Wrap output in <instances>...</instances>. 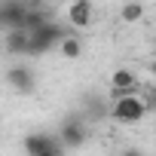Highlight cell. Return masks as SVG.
<instances>
[{"label": "cell", "mask_w": 156, "mask_h": 156, "mask_svg": "<svg viewBox=\"0 0 156 156\" xmlns=\"http://www.w3.org/2000/svg\"><path fill=\"white\" fill-rule=\"evenodd\" d=\"M119 19H122L126 25L141 22V19H144V3H141V0H132V3H126V6L119 9Z\"/></svg>", "instance_id": "8fae6325"}, {"label": "cell", "mask_w": 156, "mask_h": 156, "mask_svg": "<svg viewBox=\"0 0 156 156\" xmlns=\"http://www.w3.org/2000/svg\"><path fill=\"white\" fill-rule=\"evenodd\" d=\"M43 22H46V16H43L40 9H25V19H22V31H28V34H31V31H34V28H40Z\"/></svg>", "instance_id": "7c38bea8"}, {"label": "cell", "mask_w": 156, "mask_h": 156, "mask_svg": "<svg viewBox=\"0 0 156 156\" xmlns=\"http://www.w3.org/2000/svg\"><path fill=\"white\" fill-rule=\"evenodd\" d=\"M126 92H138V73L129 67H119L110 73V95H126Z\"/></svg>", "instance_id": "8992f818"}, {"label": "cell", "mask_w": 156, "mask_h": 156, "mask_svg": "<svg viewBox=\"0 0 156 156\" xmlns=\"http://www.w3.org/2000/svg\"><path fill=\"white\" fill-rule=\"evenodd\" d=\"M6 83H9V89H16V92L28 95V92H34V86H37V76H34V70H31V67L16 64V67H9V70H6Z\"/></svg>", "instance_id": "277c9868"}, {"label": "cell", "mask_w": 156, "mask_h": 156, "mask_svg": "<svg viewBox=\"0 0 156 156\" xmlns=\"http://www.w3.org/2000/svg\"><path fill=\"white\" fill-rule=\"evenodd\" d=\"M64 34H67L64 28H58V25H52V22L46 19L40 28H34V31L28 34V49H25V55H43V52H49Z\"/></svg>", "instance_id": "7a4b0ae2"}, {"label": "cell", "mask_w": 156, "mask_h": 156, "mask_svg": "<svg viewBox=\"0 0 156 156\" xmlns=\"http://www.w3.org/2000/svg\"><path fill=\"white\" fill-rule=\"evenodd\" d=\"M67 22H70V28H86L92 22V0H70Z\"/></svg>", "instance_id": "ba28073f"}, {"label": "cell", "mask_w": 156, "mask_h": 156, "mask_svg": "<svg viewBox=\"0 0 156 156\" xmlns=\"http://www.w3.org/2000/svg\"><path fill=\"white\" fill-rule=\"evenodd\" d=\"M55 46H58V49H61V55H64V58H70V61L83 55V40L76 37V34H70V31H67V34H64Z\"/></svg>", "instance_id": "9c48e42d"}, {"label": "cell", "mask_w": 156, "mask_h": 156, "mask_svg": "<svg viewBox=\"0 0 156 156\" xmlns=\"http://www.w3.org/2000/svg\"><path fill=\"white\" fill-rule=\"evenodd\" d=\"M6 49H9L12 55H25V49H28V31L12 28V31L6 34Z\"/></svg>", "instance_id": "30bf717a"}, {"label": "cell", "mask_w": 156, "mask_h": 156, "mask_svg": "<svg viewBox=\"0 0 156 156\" xmlns=\"http://www.w3.org/2000/svg\"><path fill=\"white\" fill-rule=\"evenodd\" d=\"M58 141H61L64 150H76V147H83V141H86V129H83V122L76 119V116H70V119L58 129Z\"/></svg>", "instance_id": "5b68a950"}, {"label": "cell", "mask_w": 156, "mask_h": 156, "mask_svg": "<svg viewBox=\"0 0 156 156\" xmlns=\"http://www.w3.org/2000/svg\"><path fill=\"white\" fill-rule=\"evenodd\" d=\"M25 3L22 0H3L0 3V25H3L6 31H12V28H22V19H25Z\"/></svg>", "instance_id": "52a82bcc"}, {"label": "cell", "mask_w": 156, "mask_h": 156, "mask_svg": "<svg viewBox=\"0 0 156 156\" xmlns=\"http://www.w3.org/2000/svg\"><path fill=\"white\" fill-rule=\"evenodd\" d=\"M147 113H150V98H141L138 92L116 95V98H113V107H110V116H113L116 122H126V126L141 122Z\"/></svg>", "instance_id": "6da1fadb"}, {"label": "cell", "mask_w": 156, "mask_h": 156, "mask_svg": "<svg viewBox=\"0 0 156 156\" xmlns=\"http://www.w3.org/2000/svg\"><path fill=\"white\" fill-rule=\"evenodd\" d=\"M61 150H64L61 141L52 138V135L37 132V135H28L25 138V153H31V156H58Z\"/></svg>", "instance_id": "3957f363"}]
</instances>
